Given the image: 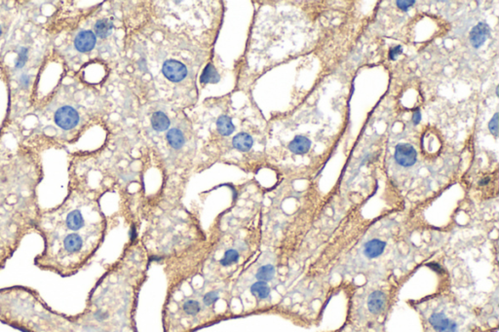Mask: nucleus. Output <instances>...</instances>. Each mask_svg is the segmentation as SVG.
<instances>
[{
  "label": "nucleus",
  "mask_w": 499,
  "mask_h": 332,
  "mask_svg": "<svg viewBox=\"0 0 499 332\" xmlns=\"http://www.w3.org/2000/svg\"><path fill=\"white\" fill-rule=\"evenodd\" d=\"M70 184L69 194L60 205L40 212L34 230L43 241L34 265L62 278L75 275L85 265L98 240L82 195L73 182Z\"/></svg>",
  "instance_id": "f257e3e1"
},
{
  "label": "nucleus",
  "mask_w": 499,
  "mask_h": 332,
  "mask_svg": "<svg viewBox=\"0 0 499 332\" xmlns=\"http://www.w3.org/2000/svg\"><path fill=\"white\" fill-rule=\"evenodd\" d=\"M42 177L36 153L0 151V243L12 255L34 233L41 212L36 189Z\"/></svg>",
  "instance_id": "f03ea898"
},
{
  "label": "nucleus",
  "mask_w": 499,
  "mask_h": 332,
  "mask_svg": "<svg viewBox=\"0 0 499 332\" xmlns=\"http://www.w3.org/2000/svg\"><path fill=\"white\" fill-rule=\"evenodd\" d=\"M428 323L434 332H459L458 323L443 311L432 313L428 318Z\"/></svg>",
  "instance_id": "7ed1b4c3"
},
{
  "label": "nucleus",
  "mask_w": 499,
  "mask_h": 332,
  "mask_svg": "<svg viewBox=\"0 0 499 332\" xmlns=\"http://www.w3.org/2000/svg\"><path fill=\"white\" fill-rule=\"evenodd\" d=\"M55 123L62 130H71L79 122L77 111L68 105L60 107L55 113Z\"/></svg>",
  "instance_id": "20e7f679"
},
{
  "label": "nucleus",
  "mask_w": 499,
  "mask_h": 332,
  "mask_svg": "<svg viewBox=\"0 0 499 332\" xmlns=\"http://www.w3.org/2000/svg\"><path fill=\"white\" fill-rule=\"evenodd\" d=\"M395 160L402 167H412L417 162V151L411 144L400 143L395 149Z\"/></svg>",
  "instance_id": "39448f33"
},
{
  "label": "nucleus",
  "mask_w": 499,
  "mask_h": 332,
  "mask_svg": "<svg viewBox=\"0 0 499 332\" xmlns=\"http://www.w3.org/2000/svg\"><path fill=\"white\" fill-rule=\"evenodd\" d=\"M162 71L165 77L173 82H180L183 80L187 75V69L185 65L175 59H169L165 61L162 67Z\"/></svg>",
  "instance_id": "423d86ee"
},
{
  "label": "nucleus",
  "mask_w": 499,
  "mask_h": 332,
  "mask_svg": "<svg viewBox=\"0 0 499 332\" xmlns=\"http://www.w3.org/2000/svg\"><path fill=\"white\" fill-rule=\"evenodd\" d=\"M96 34L91 30L80 31L74 40V45L77 51L81 53H87L94 49L96 45Z\"/></svg>",
  "instance_id": "0eeeda50"
},
{
  "label": "nucleus",
  "mask_w": 499,
  "mask_h": 332,
  "mask_svg": "<svg viewBox=\"0 0 499 332\" xmlns=\"http://www.w3.org/2000/svg\"><path fill=\"white\" fill-rule=\"evenodd\" d=\"M386 306V295L379 291L374 292L368 298V309L373 315L381 314Z\"/></svg>",
  "instance_id": "6e6552de"
},
{
  "label": "nucleus",
  "mask_w": 499,
  "mask_h": 332,
  "mask_svg": "<svg viewBox=\"0 0 499 332\" xmlns=\"http://www.w3.org/2000/svg\"><path fill=\"white\" fill-rule=\"evenodd\" d=\"M490 35V26L485 22H479L470 32V41L473 47L480 48Z\"/></svg>",
  "instance_id": "1a4fd4ad"
},
{
  "label": "nucleus",
  "mask_w": 499,
  "mask_h": 332,
  "mask_svg": "<svg viewBox=\"0 0 499 332\" xmlns=\"http://www.w3.org/2000/svg\"><path fill=\"white\" fill-rule=\"evenodd\" d=\"M385 246H386L385 243L380 240H378V239L371 240L365 245V248H364L365 255L369 258H377L382 254V253L384 252Z\"/></svg>",
  "instance_id": "9d476101"
},
{
  "label": "nucleus",
  "mask_w": 499,
  "mask_h": 332,
  "mask_svg": "<svg viewBox=\"0 0 499 332\" xmlns=\"http://www.w3.org/2000/svg\"><path fill=\"white\" fill-rule=\"evenodd\" d=\"M310 146L311 141L307 137L298 136L289 144V149L295 154H304L308 152Z\"/></svg>",
  "instance_id": "9b49d317"
},
{
  "label": "nucleus",
  "mask_w": 499,
  "mask_h": 332,
  "mask_svg": "<svg viewBox=\"0 0 499 332\" xmlns=\"http://www.w3.org/2000/svg\"><path fill=\"white\" fill-rule=\"evenodd\" d=\"M232 143L237 150L241 152H247L252 148L254 141L250 135L246 133H240L234 137Z\"/></svg>",
  "instance_id": "f8f14e48"
},
{
  "label": "nucleus",
  "mask_w": 499,
  "mask_h": 332,
  "mask_svg": "<svg viewBox=\"0 0 499 332\" xmlns=\"http://www.w3.org/2000/svg\"><path fill=\"white\" fill-rule=\"evenodd\" d=\"M251 293L252 295L257 298L258 300H265L269 297L271 290L267 283L258 281L251 287Z\"/></svg>",
  "instance_id": "ddd939ff"
},
{
  "label": "nucleus",
  "mask_w": 499,
  "mask_h": 332,
  "mask_svg": "<svg viewBox=\"0 0 499 332\" xmlns=\"http://www.w3.org/2000/svg\"><path fill=\"white\" fill-rule=\"evenodd\" d=\"M220 74L218 73L217 69L215 68V66L212 64V63H208L206 65V67L204 68L201 76H200V82L202 84H207V83H218L220 81Z\"/></svg>",
  "instance_id": "4468645a"
},
{
  "label": "nucleus",
  "mask_w": 499,
  "mask_h": 332,
  "mask_svg": "<svg viewBox=\"0 0 499 332\" xmlns=\"http://www.w3.org/2000/svg\"><path fill=\"white\" fill-rule=\"evenodd\" d=\"M151 125L154 130L163 132L169 128L170 120L166 114L161 111H157L151 117Z\"/></svg>",
  "instance_id": "2eb2a0df"
},
{
  "label": "nucleus",
  "mask_w": 499,
  "mask_h": 332,
  "mask_svg": "<svg viewBox=\"0 0 499 332\" xmlns=\"http://www.w3.org/2000/svg\"><path fill=\"white\" fill-rule=\"evenodd\" d=\"M167 140H168L169 144L173 148H175V149H180L184 144L183 135L178 129H172V130H170L168 132V134H167Z\"/></svg>",
  "instance_id": "dca6fc26"
},
{
  "label": "nucleus",
  "mask_w": 499,
  "mask_h": 332,
  "mask_svg": "<svg viewBox=\"0 0 499 332\" xmlns=\"http://www.w3.org/2000/svg\"><path fill=\"white\" fill-rule=\"evenodd\" d=\"M112 28L113 24L109 20L107 19L100 20L95 24V33L100 38H105L111 33Z\"/></svg>",
  "instance_id": "f3484780"
},
{
  "label": "nucleus",
  "mask_w": 499,
  "mask_h": 332,
  "mask_svg": "<svg viewBox=\"0 0 499 332\" xmlns=\"http://www.w3.org/2000/svg\"><path fill=\"white\" fill-rule=\"evenodd\" d=\"M218 131L222 136H230L234 132V125L228 116L222 115L217 121Z\"/></svg>",
  "instance_id": "a211bd4d"
},
{
  "label": "nucleus",
  "mask_w": 499,
  "mask_h": 332,
  "mask_svg": "<svg viewBox=\"0 0 499 332\" xmlns=\"http://www.w3.org/2000/svg\"><path fill=\"white\" fill-rule=\"evenodd\" d=\"M274 276H275V268L271 264H266V265L261 266L256 274V278L259 281L265 282V283L270 282L274 278Z\"/></svg>",
  "instance_id": "6ab92c4d"
},
{
  "label": "nucleus",
  "mask_w": 499,
  "mask_h": 332,
  "mask_svg": "<svg viewBox=\"0 0 499 332\" xmlns=\"http://www.w3.org/2000/svg\"><path fill=\"white\" fill-rule=\"evenodd\" d=\"M182 310L186 315L194 317V316H197L201 312V304L197 300L189 299L183 303Z\"/></svg>",
  "instance_id": "aec40b11"
},
{
  "label": "nucleus",
  "mask_w": 499,
  "mask_h": 332,
  "mask_svg": "<svg viewBox=\"0 0 499 332\" xmlns=\"http://www.w3.org/2000/svg\"><path fill=\"white\" fill-rule=\"evenodd\" d=\"M239 253L236 251V250H227L223 255V257L221 258L220 260V264L223 266V267H228V266H231L235 263L238 262L239 260Z\"/></svg>",
  "instance_id": "412c9836"
},
{
  "label": "nucleus",
  "mask_w": 499,
  "mask_h": 332,
  "mask_svg": "<svg viewBox=\"0 0 499 332\" xmlns=\"http://www.w3.org/2000/svg\"><path fill=\"white\" fill-rule=\"evenodd\" d=\"M219 299H220L219 293H217V292H209L203 297V304L206 307H211V306L215 305L218 302Z\"/></svg>",
  "instance_id": "4be33fe9"
},
{
  "label": "nucleus",
  "mask_w": 499,
  "mask_h": 332,
  "mask_svg": "<svg viewBox=\"0 0 499 332\" xmlns=\"http://www.w3.org/2000/svg\"><path fill=\"white\" fill-rule=\"evenodd\" d=\"M13 255L4 248V246L0 243V271L5 267L6 263L8 262V260L12 257Z\"/></svg>",
  "instance_id": "5701e85b"
},
{
  "label": "nucleus",
  "mask_w": 499,
  "mask_h": 332,
  "mask_svg": "<svg viewBox=\"0 0 499 332\" xmlns=\"http://www.w3.org/2000/svg\"><path fill=\"white\" fill-rule=\"evenodd\" d=\"M489 129L491 133L495 135V137L499 136V113H496L494 118L491 120L489 124Z\"/></svg>",
  "instance_id": "b1692460"
},
{
  "label": "nucleus",
  "mask_w": 499,
  "mask_h": 332,
  "mask_svg": "<svg viewBox=\"0 0 499 332\" xmlns=\"http://www.w3.org/2000/svg\"><path fill=\"white\" fill-rule=\"evenodd\" d=\"M402 52H403L402 46H396V47L392 48L389 51V59L392 60H395L396 58L402 54Z\"/></svg>",
  "instance_id": "393cba45"
},
{
  "label": "nucleus",
  "mask_w": 499,
  "mask_h": 332,
  "mask_svg": "<svg viewBox=\"0 0 499 332\" xmlns=\"http://www.w3.org/2000/svg\"><path fill=\"white\" fill-rule=\"evenodd\" d=\"M396 4L403 11H407L410 7H412L415 4V1H413V0H411V1H397Z\"/></svg>",
  "instance_id": "a878e982"
},
{
  "label": "nucleus",
  "mask_w": 499,
  "mask_h": 332,
  "mask_svg": "<svg viewBox=\"0 0 499 332\" xmlns=\"http://www.w3.org/2000/svg\"><path fill=\"white\" fill-rule=\"evenodd\" d=\"M421 120V114L419 112V110H417L414 115H413V122L415 125H418Z\"/></svg>",
  "instance_id": "bb28decb"
},
{
  "label": "nucleus",
  "mask_w": 499,
  "mask_h": 332,
  "mask_svg": "<svg viewBox=\"0 0 499 332\" xmlns=\"http://www.w3.org/2000/svg\"><path fill=\"white\" fill-rule=\"evenodd\" d=\"M129 236H130V240L132 242H134L136 239H137V230H136V227L135 225H133L129 231Z\"/></svg>",
  "instance_id": "cd10ccee"
},
{
  "label": "nucleus",
  "mask_w": 499,
  "mask_h": 332,
  "mask_svg": "<svg viewBox=\"0 0 499 332\" xmlns=\"http://www.w3.org/2000/svg\"><path fill=\"white\" fill-rule=\"evenodd\" d=\"M489 182H490V177H486V178H483V179L479 182V184H480L481 186H483V185L488 184Z\"/></svg>",
  "instance_id": "c85d7f7f"
},
{
  "label": "nucleus",
  "mask_w": 499,
  "mask_h": 332,
  "mask_svg": "<svg viewBox=\"0 0 499 332\" xmlns=\"http://www.w3.org/2000/svg\"><path fill=\"white\" fill-rule=\"evenodd\" d=\"M1 34H2V26L0 24V36H1Z\"/></svg>",
  "instance_id": "c756f323"
},
{
  "label": "nucleus",
  "mask_w": 499,
  "mask_h": 332,
  "mask_svg": "<svg viewBox=\"0 0 499 332\" xmlns=\"http://www.w3.org/2000/svg\"><path fill=\"white\" fill-rule=\"evenodd\" d=\"M497 96H499V87H497Z\"/></svg>",
  "instance_id": "7c9ffc66"
}]
</instances>
